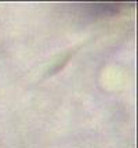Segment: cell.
<instances>
[{
	"label": "cell",
	"mask_w": 138,
	"mask_h": 148,
	"mask_svg": "<svg viewBox=\"0 0 138 148\" xmlns=\"http://www.w3.org/2000/svg\"><path fill=\"white\" fill-rule=\"evenodd\" d=\"M126 6V3H84L80 4L82 8H84L86 13L92 15H108V14H116L120 7Z\"/></svg>",
	"instance_id": "cell-1"
}]
</instances>
